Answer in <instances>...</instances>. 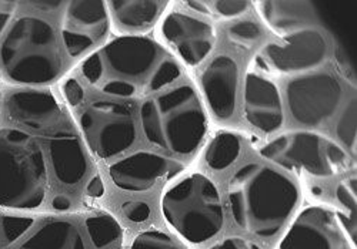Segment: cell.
Listing matches in <instances>:
<instances>
[{
    "mask_svg": "<svg viewBox=\"0 0 357 249\" xmlns=\"http://www.w3.org/2000/svg\"><path fill=\"white\" fill-rule=\"evenodd\" d=\"M186 6L204 16L215 19H233L246 13L249 2H229V0H199V2H186Z\"/></svg>",
    "mask_w": 357,
    "mask_h": 249,
    "instance_id": "obj_25",
    "label": "cell"
},
{
    "mask_svg": "<svg viewBox=\"0 0 357 249\" xmlns=\"http://www.w3.org/2000/svg\"><path fill=\"white\" fill-rule=\"evenodd\" d=\"M35 224V218L26 215L0 214V249H6L22 238Z\"/></svg>",
    "mask_w": 357,
    "mask_h": 249,
    "instance_id": "obj_26",
    "label": "cell"
},
{
    "mask_svg": "<svg viewBox=\"0 0 357 249\" xmlns=\"http://www.w3.org/2000/svg\"><path fill=\"white\" fill-rule=\"evenodd\" d=\"M242 150L241 137L231 131L219 133L206 151V163L212 170L223 171L239 157Z\"/></svg>",
    "mask_w": 357,
    "mask_h": 249,
    "instance_id": "obj_23",
    "label": "cell"
},
{
    "mask_svg": "<svg viewBox=\"0 0 357 249\" xmlns=\"http://www.w3.org/2000/svg\"><path fill=\"white\" fill-rule=\"evenodd\" d=\"M183 168L181 163L149 151L135 152L109 168L113 184L128 193L152 190L162 178H170Z\"/></svg>",
    "mask_w": 357,
    "mask_h": 249,
    "instance_id": "obj_14",
    "label": "cell"
},
{
    "mask_svg": "<svg viewBox=\"0 0 357 249\" xmlns=\"http://www.w3.org/2000/svg\"><path fill=\"white\" fill-rule=\"evenodd\" d=\"M8 113L15 122L36 131L53 127L62 118V107L52 93L35 88L20 90L9 96Z\"/></svg>",
    "mask_w": 357,
    "mask_h": 249,
    "instance_id": "obj_17",
    "label": "cell"
},
{
    "mask_svg": "<svg viewBox=\"0 0 357 249\" xmlns=\"http://www.w3.org/2000/svg\"><path fill=\"white\" fill-rule=\"evenodd\" d=\"M86 194L92 198H100L105 195V184L100 175H95L89 179L86 185Z\"/></svg>",
    "mask_w": 357,
    "mask_h": 249,
    "instance_id": "obj_33",
    "label": "cell"
},
{
    "mask_svg": "<svg viewBox=\"0 0 357 249\" xmlns=\"http://www.w3.org/2000/svg\"><path fill=\"white\" fill-rule=\"evenodd\" d=\"M227 39L237 47L250 49L261 42L263 30L253 20H237L227 27Z\"/></svg>",
    "mask_w": 357,
    "mask_h": 249,
    "instance_id": "obj_27",
    "label": "cell"
},
{
    "mask_svg": "<svg viewBox=\"0 0 357 249\" xmlns=\"http://www.w3.org/2000/svg\"><path fill=\"white\" fill-rule=\"evenodd\" d=\"M260 154L290 171L316 177L336 175L346 164V152L331 138L314 131L284 133L267 143Z\"/></svg>",
    "mask_w": 357,
    "mask_h": 249,
    "instance_id": "obj_7",
    "label": "cell"
},
{
    "mask_svg": "<svg viewBox=\"0 0 357 249\" xmlns=\"http://www.w3.org/2000/svg\"><path fill=\"white\" fill-rule=\"evenodd\" d=\"M122 211L129 221L136 224L147 221L152 212L151 207H149V204H146L144 201H128L123 204Z\"/></svg>",
    "mask_w": 357,
    "mask_h": 249,
    "instance_id": "obj_30",
    "label": "cell"
},
{
    "mask_svg": "<svg viewBox=\"0 0 357 249\" xmlns=\"http://www.w3.org/2000/svg\"><path fill=\"white\" fill-rule=\"evenodd\" d=\"M112 20L117 30L126 33H139L151 29L167 8V2H149V0H126L109 2Z\"/></svg>",
    "mask_w": 357,
    "mask_h": 249,
    "instance_id": "obj_20",
    "label": "cell"
},
{
    "mask_svg": "<svg viewBox=\"0 0 357 249\" xmlns=\"http://www.w3.org/2000/svg\"><path fill=\"white\" fill-rule=\"evenodd\" d=\"M336 198L342 207L339 212V223L344 227L350 239L356 243V218H357V204H356V177L342 181L336 188Z\"/></svg>",
    "mask_w": 357,
    "mask_h": 249,
    "instance_id": "obj_24",
    "label": "cell"
},
{
    "mask_svg": "<svg viewBox=\"0 0 357 249\" xmlns=\"http://www.w3.org/2000/svg\"><path fill=\"white\" fill-rule=\"evenodd\" d=\"M279 249H350L346 234L332 211L309 207L297 215Z\"/></svg>",
    "mask_w": 357,
    "mask_h": 249,
    "instance_id": "obj_11",
    "label": "cell"
},
{
    "mask_svg": "<svg viewBox=\"0 0 357 249\" xmlns=\"http://www.w3.org/2000/svg\"><path fill=\"white\" fill-rule=\"evenodd\" d=\"M63 91H65V97L66 100L72 104V106H76L79 104L82 100H83V88L82 86L75 80V79H70L65 83V87H63Z\"/></svg>",
    "mask_w": 357,
    "mask_h": 249,
    "instance_id": "obj_32",
    "label": "cell"
},
{
    "mask_svg": "<svg viewBox=\"0 0 357 249\" xmlns=\"http://www.w3.org/2000/svg\"><path fill=\"white\" fill-rule=\"evenodd\" d=\"M162 215L170 230L190 243L215 238L225 225V211L215 182L203 174H192L163 193Z\"/></svg>",
    "mask_w": 357,
    "mask_h": 249,
    "instance_id": "obj_6",
    "label": "cell"
},
{
    "mask_svg": "<svg viewBox=\"0 0 357 249\" xmlns=\"http://www.w3.org/2000/svg\"><path fill=\"white\" fill-rule=\"evenodd\" d=\"M209 249H261V248L259 243L250 239L241 238V236H229L216 242Z\"/></svg>",
    "mask_w": 357,
    "mask_h": 249,
    "instance_id": "obj_31",
    "label": "cell"
},
{
    "mask_svg": "<svg viewBox=\"0 0 357 249\" xmlns=\"http://www.w3.org/2000/svg\"><path fill=\"white\" fill-rule=\"evenodd\" d=\"M80 72L96 90L122 99L158 95L182 76L181 65L163 46L142 36L110 40L83 61Z\"/></svg>",
    "mask_w": 357,
    "mask_h": 249,
    "instance_id": "obj_1",
    "label": "cell"
},
{
    "mask_svg": "<svg viewBox=\"0 0 357 249\" xmlns=\"http://www.w3.org/2000/svg\"><path fill=\"white\" fill-rule=\"evenodd\" d=\"M130 249H178L173 239L159 231V230H147L136 235Z\"/></svg>",
    "mask_w": 357,
    "mask_h": 249,
    "instance_id": "obj_29",
    "label": "cell"
},
{
    "mask_svg": "<svg viewBox=\"0 0 357 249\" xmlns=\"http://www.w3.org/2000/svg\"><path fill=\"white\" fill-rule=\"evenodd\" d=\"M49 157L54 177L63 185L79 184L87 172V157L79 137L66 129L54 133L49 141Z\"/></svg>",
    "mask_w": 357,
    "mask_h": 249,
    "instance_id": "obj_18",
    "label": "cell"
},
{
    "mask_svg": "<svg viewBox=\"0 0 357 249\" xmlns=\"http://www.w3.org/2000/svg\"><path fill=\"white\" fill-rule=\"evenodd\" d=\"M86 228L98 249H122L123 230L113 215L102 212L89 216Z\"/></svg>",
    "mask_w": 357,
    "mask_h": 249,
    "instance_id": "obj_22",
    "label": "cell"
},
{
    "mask_svg": "<svg viewBox=\"0 0 357 249\" xmlns=\"http://www.w3.org/2000/svg\"><path fill=\"white\" fill-rule=\"evenodd\" d=\"M16 3L15 2H6V0H2L0 2V35L3 33V30L6 29L9 20L12 19L15 13Z\"/></svg>",
    "mask_w": 357,
    "mask_h": 249,
    "instance_id": "obj_34",
    "label": "cell"
},
{
    "mask_svg": "<svg viewBox=\"0 0 357 249\" xmlns=\"http://www.w3.org/2000/svg\"><path fill=\"white\" fill-rule=\"evenodd\" d=\"M336 134L351 152L356 151V100H351L340 115Z\"/></svg>",
    "mask_w": 357,
    "mask_h": 249,
    "instance_id": "obj_28",
    "label": "cell"
},
{
    "mask_svg": "<svg viewBox=\"0 0 357 249\" xmlns=\"http://www.w3.org/2000/svg\"><path fill=\"white\" fill-rule=\"evenodd\" d=\"M165 42L188 66H197L209 56L216 43V33L211 23L190 15L173 12L160 27Z\"/></svg>",
    "mask_w": 357,
    "mask_h": 249,
    "instance_id": "obj_13",
    "label": "cell"
},
{
    "mask_svg": "<svg viewBox=\"0 0 357 249\" xmlns=\"http://www.w3.org/2000/svg\"><path fill=\"white\" fill-rule=\"evenodd\" d=\"M80 129L86 144L99 159L122 154L136 141L132 110L122 103L96 102L80 114Z\"/></svg>",
    "mask_w": 357,
    "mask_h": 249,
    "instance_id": "obj_8",
    "label": "cell"
},
{
    "mask_svg": "<svg viewBox=\"0 0 357 249\" xmlns=\"http://www.w3.org/2000/svg\"><path fill=\"white\" fill-rule=\"evenodd\" d=\"M52 205H53V208L56 211L65 212V211H69L72 208V200L68 195H65V194H59V195H56L53 198Z\"/></svg>",
    "mask_w": 357,
    "mask_h": 249,
    "instance_id": "obj_35",
    "label": "cell"
},
{
    "mask_svg": "<svg viewBox=\"0 0 357 249\" xmlns=\"http://www.w3.org/2000/svg\"><path fill=\"white\" fill-rule=\"evenodd\" d=\"M327 51V42L319 30L305 29L286 36L282 43L266 45L256 63L272 73H299L323 65Z\"/></svg>",
    "mask_w": 357,
    "mask_h": 249,
    "instance_id": "obj_10",
    "label": "cell"
},
{
    "mask_svg": "<svg viewBox=\"0 0 357 249\" xmlns=\"http://www.w3.org/2000/svg\"><path fill=\"white\" fill-rule=\"evenodd\" d=\"M147 141L174 154H190L207 131V118L193 87L185 84L158 93L140 107Z\"/></svg>",
    "mask_w": 357,
    "mask_h": 249,
    "instance_id": "obj_3",
    "label": "cell"
},
{
    "mask_svg": "<svg viewBox=\"0 0 357 249\" xmlns=\"http://www.w3.org/2000/svg\"><path fill=\"white\" fill-rule=\"evenodd\" d=\"M0 66L10 83L42 86L62 73V53L53 27L43 19H17L0 46Z\"/></svg>",
    "mask_w": 357,
    "mask_h": 249,
    "instance_id": "obj_4",
    "label": "cell"
},
{
    "mask_svg": "<svg viewBox=\"0 0 357 249\" xmlns=\"http://www.w3.org/2000/svg\"><path fill=\"white\" fill-rule=\"evenodd\" d=\"M103 2H69L62 19L66 51L80 57L99 45L109 32V12Z\"/></svg>",
    "mask_w": 357,
    "mask_h": 249,
    "instance_id": "obj_12",
    "label": "cell"
},
{
    "mask_svg": "<svg viewBox=\"0 0 357 249\" xmlns=\"http://www.w3.org/2000/svg\"><path fill=\"white\" fill-rule=\"evenodd\" d=\"M245 117L249 124L266 134L278 131L283 124V104L278 86L257 73L245 80Z\"/></svg>",
    "mask_w": 357,
    "mask_h": 249,
    "instance_id": "obj_15",
    "label": "cell"
},
{
    "mask_svg": "<svg viewBox=\"0 0 357 249\" xmlns=\"http://www.w3.org/2000/svg\"><path fill=\"white\" fill-rule=\"evenodd\" d=\"M289 110L296 121L319 126L329 120L343 99L340 81L327 73L306 74L293 79L286 90Z\"/></svg>",
    "mask_w": 357,
    "mask_h": 249,
    "instance_id": "obj_9",
    "label": "cell"
},
{
    "mask_svg": "<svg viewBox=\"0 0 357 249\" xmlns=\"http://www.w3.org/2000/svg\"><path fill=\"white\" fill-rule=\"evenodd\" d=\"M47 193V171L39 143L23 130L0 129V207L36 209Z\"/></svg>",
    "mask_w": 357,
    "mask_h": 249,
    "instance_id": "obj_5",
    "label": "cell"
},
{
    "mask_svg": "<svg viewBox=\"0 0 357 249\" xmlns=\"http://www.w3.org/2000/svg\"><path fill=\"white\" fill-rule=\"evenodd\" d=\"M17 249H86V245L76 224L66 220H50Z\"/></svg>",
    "mask_w": 357,
    "mask_h": 249,
    "instance_id": "obj_21",
    "label": "cell"
},
{
    "mask_svg": "<svg viewBox=\"0 0 357 249\" xmlns=\"http://www.w3.org/2000/svg\"><path fill=\"white\" fill-rule=\"evenodd\" d=\"M0 109H2V91H0Z\"/></svg>",
    "mask_w": 357,
    "mask_h": 249,
    "instance_id": "obj_36",
    "label": "cell"
},
{
    "mask_svg": "<svg viewBox=\"0 0 357 249\" xmlns=\"http://www.w3.org/2000/svg\"><path fill=\"white\" fill-rule=\"evenodd\" d=\"M260 16L279 36H289L317 22L313 3L309 2H257Z\"/></svg>",
    "mask_w": 357,
    "mask_h": 249,
    "instance_id": "obj_19",
    "label": "cell"
},
{
    "mask_svg": "<svg viewBox=\"0 0 357 249\" xmlns=\"http://www.w3.org/2000/svg\"><path fill=\"white\" fill-rule=\"evenodd\" d=\"M239 67L229 56L215 57L202 74V88L207 104L219 120H229L236 110Z\"/></svg>",
    "mask_w": 357,
    "mask_h": 249,
    "instance_id": "obj_16",
    "label": "cell"
},
{
    "mask_svg": "<svg viewBox=\"0 0 357 249\" xmlns=\"http://www.w3.org/2000/svg\"><path fill=\"white\" fill-rule=\"evenodd\" d=\"M227 197L237 227L259 238L272 239L299 204L301 190L283 172L250 163L231 175Z\"/></svg>",
    "mask_w": 357,
    "mask_h": 249,
    "instance_id": "obj_2",
    "label": "cell"
}]
</instances>
